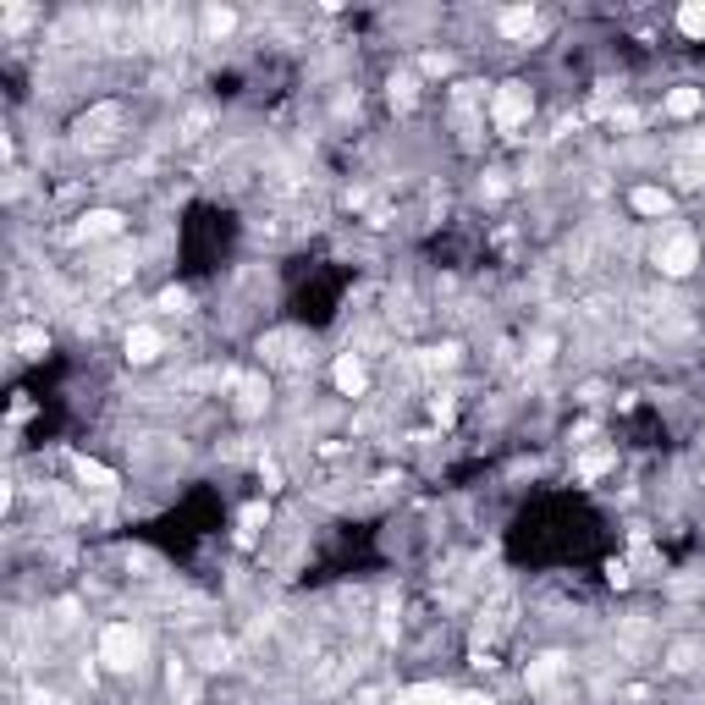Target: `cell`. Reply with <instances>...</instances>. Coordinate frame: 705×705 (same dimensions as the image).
<instances>
[{
	"label": "cell",
	"instance_id": "cell-1",
	"mask_svg": "<svg viewBox=\"0 0 705 705\" xmlns=\"http://www.w3.org/2000/svg\"><path fill=\"white\" fill-rule=\"evenodd\" d=\"M99 662L111 672H138L143 667V634L133 623H111L105 634H99Z\"/></svg>",
	"mask_w": 705,
	"mask_h": 705
},
{
	"label": "cell",
	"instance_id": "cell-2",
	"mask_svg": "<svg viewBox=\"0 0 705 705\" xmlns=\"http://www.w3.org/2000/svg\"><path fill=\"white\" fill-rule=\"evenodd\" d=\"M529 105H535V99H529L523 83H501V89H496V105H491V111H496V128L513 133L518 121H529Z\"/></svg>",
	"mask_w": 705,
	"mask_h": 705
},
{
	"label": "cell",
	"instance_id": "cell-3",
	"mask_svg": "<svg viewBox=\"0 0 705 705\" xmlns=\"http://www.w3.org/2000/svg\"><path fill=\"white\" fill-rule=\"evenodd\" d=\"M656 260H662V270H667V275H689V270H694V260H700V243H694L689 232H678V237H667V243H662V254H656Z\"/></svg>",
	"mask_w": 705,
	"mask_h": 705
},
{
	"label": "cell",
	"instance_id": "cell-4",
	"mask_svg": "<svg viewBox=\"0 0 705 705\" xmlns=\"http://www.w3.org/2000/svg\"><path fill=\"white\" fill-rule=\"evenodd\" d=\"M155 352H160V337L149 331V325H138V331H128V359H133V364H149V359H155Z\"/></svg>",
	"mask_w": 705,
	"mask_h": 705
},
{
	"label": "cell",
	"instance_id": "cell-5",
	"mask_svg": "<svg viewBox=\"0 0 705 705\" xmlns=\"http://www.w3.org/2000/svg\"><path fill=\"white\" fill-rule=\"evenodd\" d=\"M364 381H369V375H364V364L352 359V352H347V359H337V386H342L347 397H359V391H364Z\"/></svg>",
	"mask_w": 705,
	"mask_h": 705
},
{
	"label": "cell",
	"instance_id": "cell-6",
	"mask_svg": "<svg viewBox=\"0 0 705 705\" xmlns=\"http://www.w3.org/2000/svg\"><path fill=\"white\" fill-rule=\"evenodd\" d=\"M397 705H452V689H441V684H419V689H402Z\"/></svg>",
	"mask_w": 705,
	"mask_h": 705
},
{
	"label": "cell",
	"instance_id": "cell-7",
	"mask_svg": "<svg viewBox=\"0 0 705 705\" xmlns=\"http://www.w3.org/2000/svg\"><path fill=\"white\" fill-rule=\"evenodd\" d=\"M700 105H705V94H700V89H689V83L667 94V116H694Z\"/></svg>",
	"mask_w": 705,
	"mask_h": 705
},
{
	"label": "cell",
	"instance_id": "cell-8",
	"mask_svg": "<svg viewBox=\"0 0 705 705\" xmlns=\"http://www.w3.org/2000/svg\"><path fill=\"white\" fill-rule=\"evenodd\" d=\"M634 210L639 215H667L672 198H667V188H634Z\"/></svg>",
	"mask_w": 705,
	"mask_h": 705
},
{
	"label": "cell",
	"instance_id": "cell-9",
	"mask_svg": "<svg viewBox=\"0 0 705 705\" xmlns=\"http://www.w3.org/2000/svg\"><path fill=\"white\" fill-rule=\"evenodd\" d=\"M121 232V215L116 210H94V215H83V237H116Z\"/></svg>",
	"mask_w": 705,
	"mask_h": 705
},
{
	"label": "cell",
	"instance_id": "cell-10",
	"mask_svg": "<svg viewBox=\"0 0 705 705\" xmlns=\"http://www.w3.org/2000/svg\"><path fill=\"white\" fill-rule=\"evenodd\" d=\"M78 480H83L89 491H111V485H116V474H111V469H99V463H89V458H78Z\"/></svg>",
	"mask_w": 705,
	"mask_h": 705
},
{
	"label": "cell",
	"instance_id": "cell-11",
	"mask_svg": "<svg viewBox=\"0 0 705 705\" xmlns=\"http://www.w3.org/2000/svg\"><path fill=\"white\" fill-rule=\"evenodd\" d=\"M678 28H684L689 39H705V0H689V6L678 12Z\"/></svg>",
	"mask_w": 705,
	"mask_h": 705
},
{
	"label": "cell",
	"instance_id": "cell-12",
	"mask_svg": "<svg viewBox=\"0 0 705 705\" xmlns=\"http://www.w3.org/2000/svg\"><path fill=\"white\" fill-rule=\"evenodd\" d=\"M529 28H535V12H529V6H513V12H501V34H529Z\"/></svg>",
	"mask_w": 705,
	"mask_h": 705
},
{
	"label": "cell",
	"instance_id": "cell-13",
	"mask_svg": "<svg viewBox=\"0 0 705 705\" xmlns=\"http://www.w3.org/2000/svg\"><path fill=\"white\" fill-rule=\"evenodd\" d=\"M557 672H562V656H540L535 667H529V684H535V689H546Z\"/></svg>",
	"mask_w": 705,
	"mask_h": 705
},
{
	"label": "cell",
	"instance_id": "cell-14",
	"mask_svg": "<svg viewBox=\"0 0 705 705\" xmlns=\"http://www.w3.org/2000/svg\"><path fill=\"white\" fill-rule=\"evenodd\" d=\"M607 469H612V452H590V458H578V480H595Z\"/></svg>",
	"mask_w": 705,
	"mask_h": 705
},
{
	"label": "cell",
	"instance_id": "cell-15",
	"mask_svg": "<svg viewBox=\"0 0 705 705\" xmlns=\"http://www.w3.org/2000/svg\"><path fill=\"white\" fill-rule=\"evenodd\" d=\"M270 518V507H265V501H254V507H243V535H254V529Z\"/></svg>",
	"mask_w": 705,
	"mask_h": 705
},
{
	"label": "cell",
	"instance_id": "cell-16",
	"mask_svg": "<svg viewBox=\"0 0 705 705\" xmlns=\"http://www.w3.org/2000/svg\"><path fill=\"white\" fill-rule=\"evenodd\" d=\"M160 309L182 314V309H188V292H182V287H166V292H160Z\"/></svg>",
	"mask_w": 705,
	"mask_h": 705
},
{
	"label": "cell",
	"instance_id": "cell-17",
	"mask_svg": "<svg viewBox=\"0 0 705 705\" xmlns=\"http://www.w3.org/2000/svg\"><path fill=\"white\" fill-rule=\"evenodd\" d=\"M205 28H210L215 39H221V34H232V12H221V6H215V12L205 17Z\"/></svg>",
	"mask_w": 705,
	"mask_h": 705
},
{
	"label": "cell",
	"instance_id": "cell-18",
	"mask_svg": "<svg viewBox=\"0 0 705 705\" xmlns=\"http://www.w3.org/2000/svg\"><path fill=\"white\" fill-rule=\"evenodd\" d=\"M17 342H22V352H28V359H34V352H39V347H44V337H39V331H22V337H17Z\"/></svg>",
	"mask_w": 705,
	"mask_h": 705
},
{
	"label": "cell",
	"instance_id": "cell-19",
	"mask_svg": "<svg viewBox=\"0 0 705 705\" xmlns=\"http://www.w3.org/2000/svg\"><path fill=\"white\" fill-rule=\"evenodd\" d=\"M452 705H491L485 694H452Z\"/></svg>",
	"mask_w": 705,
	"mask_h": 705
}]
</instances>
